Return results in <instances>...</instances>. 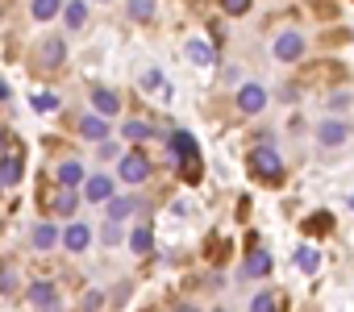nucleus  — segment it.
Masks as SVG:
<instances>
[{
    "label": "nucleus",
    "mask_w": 354,
    "mask_h": 312,
    "mask_svg": "<svg viewBox=\"0 0 354 312\" xmlns=\"http://www.w3.org/2000/svg\"><path fill=\"white\" fill-rule=\"evenodd\" d=\"M250 171H255L267 187H279L283 183V163H279V154L271 146H259L255 154H250Z\"/></svg>",
    "instance_id": "f257e3e1"
},
{
    "label": "nucleus",
    "mask_w": 354,
    "mask_h": 312,
    "mask_svg": "<svg viewBox=\"0 0 354 312\" xmlns=\"http://www.w3.org/2000/svg\"><path fill=\"white\" fill-rule=\"evenodd\" d=\"M21 171H25V150H21L17 142H9L5 154H0V179H5V183H17Z\"/></svg>",
    "instance_id": "f03ea898"
},
{
    "label": "nucleus",
    "mask_w": 354,
    "mask_h": 312,
    "mask_svg": "<svg viewBox=\"0 0 354 312\" xmlns=\"http://www.w3.org/2000/svg\"><path fill=\"white\" fill-rule=\"evenodd\" d=\"M121 179H125V183H142V179H150V159H146L142 150L121 154Z\"/></svg>",
    "instance_id": "7ed1b4c3"
},
{
    "label": "nucleus",
    "mask_w": 354,
    "mask_h": 312,
    "mask_svg": "<svg viewBox=\"0 0 354 312\" xmlns=\"http://www.w3.org/2000/svg\"><path fill=\"white\" fill-rule=\"evenodd\" d=\"M300 55H305V38H300L296 29H288V34L275 38V59L279 63H296Z\"/></svg>",
    "instance_id": "20e7f679"
},
{
    "label": "nucleus",
    "mask_w": 354,
    "mask_h": 312,
    "mask_svg": "<svg viewBox=\"0 0 354 312\" xmlns=\"http://www.w3.org/2000/svg\"><path fill=\"white\" fill-rule=\"evenodd\" d=\"M29 300H34L38 308H46V312H59V291H55V283H50V279L29 283Z\"/></svg>",
    "instance_id": "39448f33"
},
{
    "label": "nucleus",
    "mask_w": 354,
    "mask_h": 312,
    "mask_svg": "<svg viewBox=\"0 0 354 312\" xmlns=\"http://www.w3.org/2000/svg\"><path fill=\"white\" fill-rule=\"evenodd\" d=\"M263 104H267V92H263L259 83H246V88L238 92V109H242V113H263Z\"/></svg>",
    "instance_id": "423d86ee"
},
{
    "label": "nucleus",
    "mask_w": 354,
    "mask_h": 312,
    "mask_svg": "<svg viewBox=\"0 0 354 312\" xmlns=\"http://www.w3.org/2000/svg\"><path fill=\"white\" fill-rule=\"evenodd\" d=\"M92 104H96V113H100V117L121 113V100H117V92H113V88H92Z\"/></svg>",
    "instance_id": "0eeeda50"
},
{
    "label": "nucleus",
    "mask_w": 354,
    "mask_h": 312,
    "mask_svg": "<svg viewBox=\"0 0 354 312\" xmlns=\"http://www.w3.org/2000/svg\"><path fill=\"white\" fill-rule=\"evenodd\" d=\"M350 138V125H342V121H321L317 125V142L321 146H342Z\"/></svg>",
    "instance_id": "6e6552de"
},
{
    "label": "nucleus",
    "mask_w": 354,
    "mask_h": 312,
    "mask_svg": "<svg viewBox=\"0 0 354 312\" xmlns=\"http://www.w3.org/2000/svg\"><path fill=\"white\" fill-rule=\"evenodd\" d=\"M63 55H67V46H63L59 38H50V42H42V50H38V63H42V67H59Z\"/></svg>",
    "instance_id": "1a4fd4ad"
},
{
    "label": "nucleus",
    "mask_w": 354,
    "mask_h": 312,
    "mask_svg": "<svg viewBox=\"0 0 354 312\" xmlns=\"http://www.w3.org/2000/svg\"><path fill=\"white\" fill-rule=\"evenodd\" d=\"M283 308H288L283 291H259L255 304H250V312H283Z\"/></svg>",
    "instance_id": "9d476101"
},
{
    "label": "nucleus",
    "mask_w": 354,
    "mask_h": 312,
    "mask_svg": "<svg viewBox=\"0 0 354 312\" xmlns=\"http://www.w3.org/2000/svg\"><path fill=\"white\" fill-rule=\"evenodd\" d=\"M188 59H192L196 67H209V63H213L217 55H213V46H209V42H200V38H192V42H188Z\"/></svg>",
    "instance_id": "9b49d317"
},
{
    "label": "nucleus",
    "mask_w": 354,
    "mask_h": 312,
    "mask_svg": "<svg viewBox=\"0 0 354 312\" xmlns=\"http://www.w3.org/2000/svg\"><path fill=\"white\" fill-rule=\"evenodd\" d=\"M88 200L96 204V200H113V179L109 175H92L88 179Z\"/></svg>",
    "instance_id": "f8f14e48"
},
{
    "label": "nucleus",
    "mask_w": 354,
    "mask_h": 312,
    "mask_svg": "<svg viewBox=\"0 0 354 312\" xmlns=\"http://www.w3.org/2000/svg\"><path fill=\"white\" fill-rule=\"evenodd\" d=\"M267 271H271V254L255 246V250H250V258H246V275H267Z\"/></svg>",
    "instance_id": "ddd939ff"
},
{
    "label": "nucleus",
    "mask_w": 354,
    "mask_h": 312,
    "mask_svg": "<svg viewBox=\"0 0 354 312\" xmlns=\"http://www.w3.org/2000/svg\"><path fill=\"white\" fill-rule=\"evenodd\" d=\"M79 129H84V138H96V142L109 138V121H105V117H84Z\"/></svg>",
    "instance_id": "4468645a"
},
{
    "label": "nucleus",
    "mask_w": 354,
    "mask_h": 312,
    "mask_svg": "<svg viewBox=\"0 0 354 312\" xmlns=\"http://www.w3.org/2000/svg\"><path fill=\"white\" fill-rule=\"evenodd\" d=\"M171 154H179V159H188V154H200V150H196V138H192V133H184V129H179V133H171Z\"/></svg>",
    "instance_id": "2eb2a0df"
},
{
    "label": "nucleus",
    "mask_w": 354,
    "mask_h": 312,
    "mask_svg": "<svg viewBox=\"0 0 354 312\" xmlns=\"http://www.w3.org/2000/svg\"><path fill=\"white\" fill-rule=\"evenodd\" d=\"M179 171L188 183H200V175H205V163H200V154H188V159H179Z\"/></svg>",
    "instance_id": "dca6fc26"
},
{
    "label": "nucleus",
    "mask_w": 354,
    "mask_h": 312,
    "mask_svg": "<svg viewBox=\"0 0 354 312\" xmlns=\"http://www.w3.org/2000/svg\"><path fill=\"white\" fill-rule=\"evenodd\" d=\"M150 246H155L150 229H146V225H138V229L129 233V250H134V254H150Z\"/></svg>",
    "instance_id": "f3484780"
},
{
    "label": "nucleus",
    "mask_w": 354,
    "mask_h": 312,
    "mask_svg": "<svg viewBox=\"0 0 354 312\" xmlns=\"http://www.w3.org/2000/svg\"><path fill=\"white\" fill-rule=\"evenodd\" d=\"M79 179H84V167H79L75 159H67V163L59 167V183H63V187H75Z\"/></svg>",
    "instance_id": "a211bd4d"
},
{
    "label": "nucleus",
    "mask_w": 354,
    "mask_h": 312,
    "mask_svg": "<svg viewBox=\"0 0 354 312\" xmlns=\"http://www.w3.org/2000/svg\"><path fill=\"white\" fill-rule=\"evenodd\" d=\"M88 237H92V233H88V225H71V229L63 233V246H67V250H84V246H88Z\"/></svg>",
    "instance_id": "6ab92c4d"
},
{
    "label": "nucleus",
    "mask_w": 354,
    "mask_h": 312,
    "mask_svg": "<svg viewBox=\"0 0 354 312\" xmlns=\"http://www.w3.org/2000/svg\"><path fill=\"white\" fill-rule=\"evenodd\" d=\"M63 17H67V25H71V29H79V25L88 21V5H84V0H71V5L63 9Z\"/></svg>",
    "instance_id": "aec40b11"
},
{
    "label": "nucleus",
    "mask_w": 354,
    "mask_h": 312,
    "mask_svg": "<svg viewBox=\"0 0 354 312\" xmlns=\"http://www.w3.org/2000/svg\"><path fill=\"white\" fill-rule=\"evenodd\" d=\"M55 242H59V229H55V225H38V229H34V246H38V250H50Z\"/></svg>",
    "instance_id": "412c9836"
},
{
    "label": "nucleus",
    "mask_w": 354,
    "mask_h": 312,
    "mask_svg": "<svg viewBox=\"0 0 354 312\" xmlns=\"http://www.w3.org/2000/svg\"><path fill=\"white\" fill-rule=\"evenodd\" d=\"M50 204H55V213H63V217H67V213H71V208H75V192L59 183V196H55V200H50Z\"/></svg>",
    "instance_id": "4be33fe9"
},
{
    "label": "nucleus",
    "mask_w": 354,
    "mask_h": 312,
    "mask_svg": "<svg viewBox=\"0 0 354 312\" xmlns=\"http://www.w3.org/2000/svg\"><path fill=\"white\" fill-rule=\"evenodd\" d=\"M38 21H50V17H59V0H34V9H29Z\"/></svg>",
    "instance_id": "5701e85b"
},
{
    "label": "nucleus",
    "mask_w": 354,
    "mask_h": 312,
    "mask_svg": "<svg viewBox=\"0 0 354 312\" xmlns=\"http://www.w3.org/2000/svg\"><path fill=\"white\" fill-rule=\"evenodd\" d=\"M305 229H309V233H329V229H333V217H329V213H317V217L305 221Z\"/></svg>",
    "instance_id": "b1692460"
},
{
    "label": "nucleus",
    "mask_w": 354,
    "mask_h": 312,
    "mask_svg": "<svg viewBox=\"0 0 354 312\" xmlns=\"http://www.w3.org/2000/svg\"><path fill=\"white\" fill-rule=\"evenodd\" d=\"M29 104H34L38 113H55V109H59V96H50V92H38Z\"/></svg>",
    "instance_id": "393cba45"
},
{
    "label": "nucleus",
    "mask_w": 354,
    "mask_h": 312,
    "mask_svg": "<svg viewBox=\"0 0 354 312\" xmlns=\"http://www.w3.org/2000/svg\"><path fill=\"white\" fill-rule=\"evenodd\" d=\"M296 267H300V271H317V250H313V246H305V250L296 254Z\"/></svg>",
    "instance_id": "a878e982"
},
{
    "label": "nucleus",
    "mask_w": 354,
    "mask_h": 312,
    "mask_svg": "<svg viewBox=\"0 0 354 312\" xmlns=\"http://www.w3.org/2000/svg\"><path fill=\"white\" fill-rule=\"evenodd\" d=\"M17 287V271H13V263H0V291H13Z\"/></svg>",
    "instance_id": "bb28decb"
},
{
    "label": "nucleus",
    "mask_w": 354,
    "mask_h": 312,
    "mask_svg": "<svg viewBox=\"0 0 354 312\" xmlns=\"http://www.w3.org/2000/svg\"><path fill=\"white\" fill-rule=\"evenodd\" d=\"M134 208H138L134 200H109V217H113V221H121L125 213H134Z\"/></svg>",
    "instance_id": "cd10ccee"
},
{
    "label": "nucleus",
    "mask_w": 354,
    "mask_h": 312,
    "mask_svg": "<svg viewBox=\"0 0 354 312\" xmlns=\"http://www.w3.org/2000/svg\"><path fill=\"white\" fill-rule=\"evenodd\" d=\"M125 138H129V142H146V138H150V125H142V121H125Z\"/></svg>",
    "instance_id": "c85d7f7f"
},
{
    "label": "nucleus",
    "mask_w": 354,
    "mask_h": 312,
    "mask_svg": "<svg viewBox=\"0 0 354 312\" xmlns=\"http://www.w3.org/2000/svg\"><path fill=\"white\" fill-rule=\"evenodd\" d=\"M129 13H134L138 21H146L150 13H155V0H129Z\"/></svg>",
    "instance_id": "c756f323"
},
{
    "label": "nucleus",
    "mask_w": 354,
    "mask_h": 312,
    "mask_svg": "<svg viewBox=\"0 0 354 312\" xmlns=\"http://www.w3.org/2000/svg\"><path fill=\"white\" fill-rule=\"evenodd\" d=\"M221 9L233 13V17H242V13H250V0H221Z\"/></svg>",
    "instance_id": "7c9ffc66"
},
{
    "label": "nucleus",
    "mask_w": 354,
    "mask_h": 312,
    "mask_svg": "<svg viewBox=\"0 0 354 312\" xmlns=\"http://www.w3.org/2000/svg\"><path fill=\"white\" fill-rule=\"evenodd\" d=\"M142 88H146V92H155V88H163V75H159V71H146V75H142Z\"/></svg>",
    "instance_id": "2f4dec72"
},
{
    "label": "nucleus",
    "mask_w": 354,
    "mask_h": 312,
    "mask_svg": "<svg viewBox=\"0 0 354 312\" xmlns=\"http://www.w3.org/2000/svg\"><path fill=\"white\" fill-rule=\"evenodd\" d=\"M225 250H229V242H225V246H221V237H213V242H209V258H213V263H217Z\"/></svg>",
    "instance_id": "473e14b6"
},
{
    "label": "nucleus",
    "mask_w": 354,
    "mask_h": 312,
    "mask_svg": "<svg viewBox=\"0 0 354 312\" xmlns=\"http://www.w3.org/2000/svg\"><path fill=\"white\" fill-rule=\"evenodd\" d=\"M5 146H9V142H5V133H0V154H5Z\"/></svg>",
    "instance_id": "72a5a7b5"
},
{
    "label": "nucleus",
    "mask_w": 354,
    "mask_h": 312,
    "mask_svg": "<svg viewBox=\"0 0 354 312\" xmlns=\"http://www.w3.org/2000/svg\"><path fill=\"white\" fill-rule=\"evenodd\" d=\"M5 96H9V88H5V83H0V100H5Z\"/></svg>",
    "instance_id": "f704fd0d"
},
{
    "label": "nucleus",
    "mask_w": 354,
    "mask_h": 312,
    "mask_svg": "<svg viewBox=\"0 0 354 312\" xmlns=\"http://www.w3.org/2000/svg\"><path fill=\"white\" fill-rule=\"evenodd\" d=\"M175 312H192V308H188V304H179V308H175Z\"/></svg>",
    "instance_id": "c9c22d12"
},
{
    "label": "nucleus",
    "mask_w": 354,
    "mask_h": 312,
    "mask_svg": "<svg viewBox=\"0 0 354 312\" xmlns=\"http://www.w3.org/2000/svg\"><path fill=\"white\" fill-rule=\"evenodd\" d=\"M350 208H354V196H350Z\"/></svg>",
    "instance_id": "e433bc0d"
},
{
    "label": "nucleus",
    "mask_w": 354,
    "mask_h": 312,
    "mask_svg": "<svg viewBox=\"0 0 354 312\" xmlns=\"http://www.w3.org/2000/svg\"><path fill=\"white\" fill-rule=\"evenodd\" d=\"M0 183H5V179H0Z\"/></svg>",
    "instance_id": "4c0bfd02"
}]
</instances>
